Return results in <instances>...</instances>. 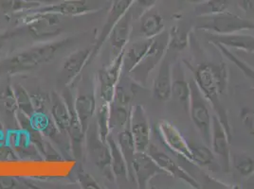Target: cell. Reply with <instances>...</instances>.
<instances>
[{
  "mask_svg": "<svg viewBox=\"0 0 254 189\" xmlns=\"http://www.w3.org/2000/svg\"><path fill=\"white\" fill-rule=\"evenodd\" d=\"M198 18L199 20L196 23L195 28L214 35H231L254 31V21L228 11L216 15Z\"/></svg>",
  "mask_w": 254,
  "mask_h": 189,
  "instance_id": "obj_3",
  "label": "cell"
},
{
  "mask_svg": "<svg viewBox=\"0 0 254 189\" xmlns=\"http://www.w3.org/2000/svg\"><path fill=\"white\" fill-rule=\"evenodd\" d=\"M124 52L114 57L112 63L106 68L99 70L97 79L99 84V94L103 102L111 103L114 97L115 88L123 76Z\"/></svg>",
  "mask_w": 254,
  "mask_h": 189,
  "instance_id": "obj_11",
  "label": "cell"
},
{
  "mask_svg": "<svg viewBox=\"0 0 254 189\" xmlns=\"http://www.w3.org/2000/svg\"></svg>",
  "mask_w": 254,
  "mask_h": 189,
  "instance_id": "obj_51",
  "label": "cell"
},
{
  "mask_svg": "<svg viewBox=\"0 0 254 189\" xmlns=\"http://www.w3.org/2000/svg\"><path fill=\"white\" fill-rule=\"evenodd\" d=\"M0 132H3V125H2L1 120H0Z\"/></svg>",
  "mask_w": 254,
  "mask_h": 189,
  "instance_id": "obj_50",
  "label": "cell"
},
{
  "mask_svg": "<svg viewBox=\"0 0 254 189\" xmlns=\"http://www.w3.org/2000/svg\"><path fill=\"white\" fill-rule=\"evenodd\" d=\"M189 31L177 25L172 27L168 33V48L177 51L184 50L189 43Z\"/></svg>",
  "mask_w": 254,
  "mask_h": 189,
  "instance_id": "obj_34",
  "label": "cell"
},
{
  "mask_svg": "<svg viewBox=\"0 0 254 189\" xmlns=\"http://www.w3.org/2000/svg\"><path fill=\"white\" fill-rule=\"evenodd\" d=\"M133 15L129 10L127 13L117 22L108 35L107 40L109 41L112 53L114 56L123 52L130 41L131 33L133 30Z\"/></svg>",
  "mask_w": 254,
  "mask_h": 189,
  "instance_id": "obj_16",
  "label": "cell"
},
{
  "mask_svg": "<svg viewBox=\"0 0 254 189\" xmlns=\"http://www.w3.org/2000/svg\"><path fill=\"white\" fill-rule=\"evenodd\" d=\"M190 101L188 113L193 125L197 129L204 143L211 146L212 118L209 108V102L202 94L194 80L190 82Z\"/></svg>",
  "mask_w": 254,
  "mask_h": 189,
  "instance_id": "obj_5",
  "label": "cell"
},
{
  "mask_svg": "<svg viewBox=\"0 0 254 189\" xmlns=\"http://www.w3.org/2000/svg\"><path fill=\"white\" fill-rule=\"evenodd\" d=\"M101 9L100 0H60L56 3H47L32 11L50 12L60 16H81L99 11Z\"/></svg>",
  "mask_w": 254,
  "mask_h": 189,
  "instance_id": "obj_10",
  "label": "cell"
},
{
  "mask_svg": "<svg viewBox=\"0 0 254 189\" xmlns=\"http://www.w3.org/2000/svg\"><path fill=\"white\" fill-rule=\"evenodd\" d=\"M239 117L248 134L254 137V109L244 107L240 111Z\"/></svg>",
  "mask_w": 254,
  "mask_h": 189,
  "instance_id": "obj_42",
  "label": "cell"
},
{
  "mask_svg": "<svg viewBox=\"0 0 254 189\" xmlns=\"http://www.w3.org/2000/svg\"><path fill=\"white\" fill-rule=\"evenodd\" d=\"M51 96L52 103L50 115L56 126L62 133L66 135V131L70 122V105H68L67 100H65L61 94L56 92H53Z\"/></svg>",
  "mask_w": 254,
  "mask_h": 189,
  "instance_id": "obj_24",
  "label": "cell"
},
{
  "mask_svg": "<svg viewBox=\"0 0 254 189\" xmlns=\"http://www.w3.org/2000/svg\"><path fill=\"white\" fill-rule=\"evenodd\" d=\"M192 164L199 167H212L215 164V155L209 146L192 144L190 145Z\"/></svg>",
  "mask_w": 254,
  "mask_h": 189,
  "instance_id": "obj_33",
  "label": "cell"
},
{
  "mask_svg": "<svg viewBox=\"0 0 254 189\" xmlns=\"http://www.w3.org/2000/svg\"><path fill=\"white\" fill-rule=\"evenodd\" d=\"M166 57V56H165ZM163 58L159 63V72L153 83V94L160 101H167L171 98L172 90V63L167 58Z\"/></svg>",
  "mask_w": 254,
  "mask_h": 189,
  "instance_id": "obj_20",
  "label": "cell"
},
{
  "mask_svg": "<svg viewBox=\"0 0 254 189\" xmlns=\"http://www.w3.org/2000/svg\"><path fill=\"white\" fill-rule=\"evenodd\" d=\"M214 46L221 51V53H222L224 56H226V58H227L228 60H230L232 63H234V64L243 72L244 75H245L247 78L251 79L252 81H254V68H252L251 66H249L245 62L241 61L240 59H238L236 56H234L233 53L231 51V49L225 47L222 45L215 44Z\"/></svg>",
  "mask_w": 254,
  "mask_h": 189,
  "instance_id": "obj_39",
  "label": "cell"
},
{
  "mask_svg": "<svg viewBox=\"0 0 254 189\" xmlns=\"http://www.w3.org/2000/svg\"><path fill=\"white\" fill-rule=\"evenodd\" d=\"M32 106L35 113H50L51 103H52V96L51 94L43 92V91H36L31 93Z\"/></svg>",
  "mask_w": 254,
  "mask_h": 189,
  "instance_id": "obj_40",
  "label": "cell"
},
{
  "mask_svg": "<svg viewBox=\"0 0 254 189\" xmlns=\"http://www.w3.org/2000/svg\"><path fill=\"white\" fill-rule=\"evenodd\" d=\"M203 95L215 112L232 140V129L227 111L223 105V94L227 91L229 70L226 63H201L194 70V79Z\"/></svg>",
  "mask_w": 254,
  "mask_h": 189,
  "instance_id": "obj_1",
  "label": "cell"
},
{
  "mask_svg": "<svg viewBox=\"0 0 254 189\" xmlns=\"http://www.w3.org/2000/svg\"><path fill=\"white\" fill-rule=\"evenodd\" d=\"M107 144L111 151V168L115 180L128 181L129 174L127 161L120 149L116 138L112 136V134L107 137Z\"/></svg>",
  "mask_w": 254,
  "mask_h": 189,
  "instance_id": "obj_28",
  "label": "cell"
},
{
  "mask_svg": "<svg viewBox=\"0 0 254 189\" xmlns=\"http://www.w3.org/2000/svg\"><path fill=\"white\" fill-rule=\"evenodd\" d=\"M190 94V82L186 80L182 63L177 62L172 67L171 98L188 112Z\"/></svg>",
  "mask_w": 254,
  "mask_h": 189,
  "instance_id": "obj_17",
  "label": "cell"
},
{
  "mask_svg": "<svg viewBox=\"0 0 254 189\" xmlns=\"http://www.w3.org/2000/svg\"><path fill=\"white\" fill-rule=\"evenodd\" d=\"M47 3L39 0H0L1 11L11 17H17L34 11Z\"/></svg>",
  "mask_w": 254,
  "mask_h": 189,
  "instance_id": "obj_27",
  "label": "cell"
},
{
  "mask_svg": "<svg viewBox=\"0 0 254 189\" xmlns=\"http://www.w3.org/2000/svg\"><path fill=\"white\" fill-rule=\"evenodd\" d=\"M11 19V16L8 15L7 13H5L3 11L0 12V32L5 29V27L8 25V23Z\"/></svg>",
  "mask_w": 254,
  "mask_h": 189,
  "instance_id": "obj_47",
  "label": "cell"
},
{
  "mask_svg": "<svg viewBox=\"0 0 254 189\" xmlns=\"http://www.w3.org/2000/svg\"><path fill=\"white\" fill-rule=\"evenodd\" d=\"M31 124L32 129L40 133L43 137L53 140L60 146L63 145L64 142L63 137L66 135L62 133L59 128L56 126L50 113H34L31 116Z\"/></svg>",
  "mask_w": 254,
  "mask_h": 189,
  "instance_id": "obj_21",
  "label": "cell"
},
{
  "mask_svg": "<svg viewBox=\"0 0 254 189\" xmlns=\"http://www.w3.org/2000/svg\"><path fill=\"white\" fill-rule=\"evenodd\" d=\"M93 47L77 49L70 53L64 60V72L66 75V84H71L81 75L85 66L91 62Z\"/></svg>",
  "mask_w": 254,
  "mask_h": 189,
  "instance_id": "obj_18",
  "label": "cell"
},
{
  "mask_svg": "<svg viewBox=\"0 0 254 189\" xmlns=\"http://www.w3.org/2000/svg\"><path fill=\"white\" fill-rule=\"evenodd\" d=\"M16 159V154L11 146H8L6 144H0V162L13 161Z\"/></svg>",
  "mask_w": 254,
  "mask_h": 189,
  "instance_id": "obj_46",
  "label": "cell"
},
{
  "mask_svg": "<svg viewBox=\"0 0 254 189\" xmlns=\"http://www.w3.org/2000/svg\"><path fill=\"white\" fill-rule=\"evenodd\" d=\"M2 47H3V44H2V42H0V55L2 53Z\"/></svg>",
  "mask_w": 254,
  "mask_h": 189,
  "instance_id": "obj_49",
  "label": "cell"
},
{
  "mask_svg": "<svg viewBox=\"0 0 254 189\" xmlns=\"http://www.w3.org/2000/svg\"><path fill=\"white\" fill-rule=\"evenodd\" d=\"M209 41L212 45L219 44L227 48L241 50L248 53H254V36L245 34L243 32L231 35H214L209 37Z\"/></svg>",
  "mask_w": 254,
  "mask_h": 189,
  "instance_id": "obj_22",
  "label": "cell"
},
{
  "mask_svg": "<svg viewBox=\"0 0 254 189\" xmlns=\"http://www.w3.org/2000/svg\"><path fill=\"white\" fill-rule=\"evenodd\" d=\"M238 6L247 18L254 21V0H238Z\"/></svg>",
  "mask_w": 254,
  "mask_h": 189,
  "instance_id": "obj_45",
  "label": "cell"
},
{
  "mask_svg": "<svg viewBox=\"0 0 254 189\" xmlns=\"http://www.w3.org/2000/svg\"><path fill=\"white\" fill-rule=\"evenodd\" d=\"M30 35L37 40H48L58 36L63 31L61 16L50 12H29L17 16Z\"/></svg>",
  "mask_w": 254,
  "mask_h": 189,
  "instance_id": "obj_4",
  "label": "cell"
},
{
  "mask_svg": "<svg viewBox=\"0 0 254 189\" xmlns=\"http://www.w3.org/2000/svg\"><path fill=\"white\" fill-rule=\"evenodd\" d=\"M77 179L81 187L84 189H101L100 185L96 182L94 178L89 173L85 172L83 168L77 171Z\"/></svg>",
  "mask_w": 254,
  "mask_h": 189,
  "instance_id": "obj_43",
  "label": "cell"
},
{
  "mask_svg": "<svg viewBox=\"0 0 254 189\" xmlns=\"http://www.w3.org/2000/svg\"><path fill=\"white\" fill-rule=\"evenodd\" d=\"M139 32L142 38L153 39L164 32V20L158 11H153L152 9L145 11L139 18Z\"/></svg>",
  "mask_w": 254,
  "mask_h": 189,
  "instance_id": "obj_25",
  "label": "cell"
},
{
  "mask_svg": "<svg viewBox=\"0 0 254 189\" xmlns=\"http://www.w3.org/2000/svg\"><path fill=\"white\" fill-rule=\"evenodd\" d=\"M168 49V33L162 32L159 36L153 39V43L149 48L148 52L144 56L142 61L130 74H133V79L136 83L140 84H146L149 74L155 67L161 63L163 58L166 56Z\"/></svg>",
  "mask_w": 254,
  "mask_h": 189,
  "instance_id": "obj_6",
  "label": "cell"
},
{
  "mask_svg": "<svg viewBox=\"0 0 254 189\" xmlns=\"http://www.w3.org/2000/svg\"><path fill=\"white\" fill-rule=\"evenodd\" d=\"M233 167L243 177H250L254 173V160L246 154H234L232 157Z\"/></svg>",
  "mask_w": 254,
  "mask_h": 189,
  "instance_id": "obj_38",
  "label": "cell"
},
{
  "mask_svg": "<svg viewBox=\"0 0 254 189\" xmlns=\"http://www.w3.org/2000/svg\"><path fill=\"white\" fill-rule=\"evenodd\" d=\"M116 139L120 149H121L124 157L127 161V167H128V174H129L133 158H134V155L137 151L136 147H135L134 139L132 137L131 131L129 129V125L127 128H125L123 131L118 133Z\"/></svg>",
  "mask_w": 254,
  "mask_h": 189,
  "instance_id": "obj_29",
  "label": "cell"
},
{
  "mask_svg": "<svg viewBox=\"0 0 254 189\" xmlns=\"http://www.w3.org/2000/svg\"><path fill=\"white\" fill-rule=\"evenodd\" d=\"M85 134L84 127L76 115L72 104L70 105V122L66 131V136L69 140L71 149L77 158H80L82 155V144L85 139Z\"/></svg>",
  "mask_w": 254,
  "mask_h": 189,
  "instance_id": "obj_26",
  "label": "cell"
},
{
  "mask_svg": "<svg viewBox=\"0 0 254 189\" xmlns=\"http://www.w3.org/2000/svg\"><path fill=\"white\" fill-rule=\"evenodd\" d=\"M130 107L120 105L114 102L110 103V127L112 132L117 134L129 125Z\"/></svg>",
  "mask_w": 254,
  "mask_h": 189,
  "instance_id": "obj_31",
  "label": "cell"
},
{
  "mask_svg": "<svg viewBox=\"0 0 254 189\" xmlns=\"http://www.w3.org/2000/svg\"><path fill=\"white\" fill-rule=\"evenodd\" d=\"M153 39L142 38L127 45L124 52V73L130 74L138 66L148 52Z\"/></svg>",
  "mask_w": 254,
  "mask_h": 189,
  "instance_id": "obj_19",
  "label": "cell"
},
{
  "mask_svg": "<svg viewBox=\"0 0 254 189\" xmlns=\"http://www.w3.org/2000/svg\"><path fill=\"white\" fill-rule=\"evenodd\" d=\"M158 0H134V3L130 9L134 20H138V18L145 12L156 5Z\"/></svg>",
  "mask_w": 254,
  "mask_h": 189,
  "instance_id": "obj_41",
  "label": "cell"
},
{
  "mask_svg": "<svg viewBox=\"0 0 254 189\" xmlns=\"http://www.w3.org/2000/svg\"><path fill=\"white\" fill-rule=\"evenodd\" d=\"M136 82L132 84H127L126 82L122 81V78L117 84L115 88V93H114V97L112 102L120 104V105L127 106L129 107L130 102L132 101L135 93H136V88H135Z\"/></svg>",
  "mask_w": 254,
  "mask_h": 189,
  "instance_id": "obj_35",
  "label": "cell"
},
{
  "mask_svg": "<svg viewBox=\"0 0 254 189\" xmlns=\"http://www.w3.org/2000/svg\"><path fill=\"white\" fill-rule=\"evenodd\" d=\"M233 0H205L194 8L196 17L212 16L228 11Z\"/></svg>",
  "mask_w": 254,
  "mask_h": 189,
  "instance_id": "obj_30",
  "label": "cell"
},
{
  "mask_svg": "<svg viewBox=\"0 0 254 189\" xmlns=\"http://www.w3.org/2000/svg\"><path fill=\"white\" fill-rule=\"evenodd\" d=\"M12 86L18 106V111L31 117L35 113L32 106L31 93L21 84H14Z\"/></svg>",
  "mask_w": 254,
  "mask_h": 189,
  "instance_id": "obj_36",
  "label": "cell"
},
{
  "mask_svg": "<svg viewBox=\"0 0 254 189\" xmlns=\"http://www.w3.org/2000/svg\"><path fill=\"white\" fill-rule=\"evenodd\" d=\"M73 108L86 133L89 127V122L95 116L98 108L95 94L89 92L78 94L73 102Z\"/></svg>",
  "mask_w": 254,
  "mask_h": 189,
  "instance_id": "obj_23",
  "label": "cell"
},
{
  "mask_svg": "<svg viewBox=\"0 0 254 189\" xmlns=\"http://www.w3.org/2000/svg\"><path fill=\"white\" fill-rule=\"evenodd\" d=\"M155 130L156 134L159 136L160 141L165 147L169 148L176 155L192 164L190 144L177 127L168 120L161 119L156 124Z\"/></svg>",
  "mask_w": 254,
  "mask_h": 189,
  "instance_id": "obj_8",
  "label": "cell"
},
{
  "mask_svg": "<svg viewBox=\"0 0 254 189\" xmlns=\"http://www.w3.org/2000/svg\"><path fill=\"white\" fill-rule=\"evenodd\" d=\"M161 174L166 175L164 170L147 151H136L132 161L129 178L136 182L138 189H148L151 181Z\"/></svg>",
  "mask_w": 254,
  "mask_h": 189,
  "instance_id": "obj_9",
  "label": "cell"
},
{
  "mask_svg": "<svg viewBox=\"0 0 254 189\" xmlns=\"http://www.w3.org/2000/svg\"><path fill=\"white\" fill-rule=\"evenodd\" d=\"M185 1L189 2V3H190V4H195V5H197V4L201 3V2L205 1V0H185Z\"/></svg>",
  "mask_w": 254,
  "mask_h": 189,
  "instance_id": "obj_48",
  "label": "cell"
},
{
  "mask_svg": "<svg viewBox=\"0 0 254 189\" xmlns=\"http://www.w3.org/2000/svg\"><path fill=\"white\" fill-rule=\"evenodd\" d=\"M129 129L137 151H147L150 146L151 128L144 108L139 104L130 107Z\"/></svg>",
  "mask_w": 254,
  "mask_h": 189,
  "instance_id": "obj_12",
  "label": "cell"
},
{
  "mask_svg": "<svg viewBox=\"0 0 254 189\" xmlns=\"http://www.w3.org/2000/svg\"><path fill=\"white\" fill-rule=\"evenodd\" d=\"M134 3V0H111L108 12L106 15V20L102 28L99 36L97 37L95 44L93 46V51L91 56V61L95 58L99 53L103 45L107 41L108 35L111 32L112 28L116 25L127 11H129Z\"/></svg>",
  "mask_w": 254,
  "mask_h": 189,
  "instance_id": "obj_14",
  "label": "cell"
},
{
  "mask_svg": "<svg viewBox=\"0 0 254 189\" xmlns=\"http://www.w3.org/2000/svg\"><path fill=\"white\" fill-rule=\"evenodd\" d=\"M0 108L6 114L16 116L18 112V106L12 85L8 84L0 90Z\"/></svg>",
  "mask_w": 254,
  "mask_h": 189,
  "instance_id": "obj_37",
  "label": "cell"
},
{
  "mask_svg": "<svg viewBox=\"0 0 254 189\" xmlns=\"http://www.w3.org/2000/svg\"><path fill=\"white\" fill-rule=\"evenodd\" d=\"M231 139L217 116H212L211 146L215 156L220 161L225 172H230L232 166V153L230 147Z\"/></svg>",
  "mask_w": 254,
  "mask_h": 189,
  "instance_id": "obj_13",
  "label": "cell"
},
{
  "mask_svg": "<svg viewBox=\"0 0 254 189\" xmlns=\"http://www.w3.org/2000/svg\"><path fill=\"white\" fill-rule=\"evenodd\" d=\"M87 149L88 154L96 168H99L100 172L107 180L114 182L116 181L112 168H111V151L110 147L105 142L101 140L98 136L95 126L88 127L87 131Z\"/></svg>",
  "mask_w": 254,
  "mask_h": 189,
  "instance_id": "obj_7",
  "label": "cell"
},
{
  "mask_svg": "<svg viewBox=\"0 0 254 189\" xmlns=\"http://www.w3.org/2000/svg\"><path fill=\"white\" fill-rule=\"evenodd\" d=\"M147 152L158 163L159 167L164 170L167 176L181 180L182 182L190 186L191 189H198L201 188L199 183L195 179L192 178L187 171H185L179 164H177L173 160V158L170 157L164 151L159 150L158 147L150 144Z\"/></svg>",
  "mask_w": 254,
  "mask_h": 189,
  "instance_id": "obj_15",
  "label": "cell"
},
{
  "mask_svg": "<svg viewBox=\"0 0 254 189\" xmlns=\"http://www.w3.org/2000/svg\"><path fill=\"white\" fill-rule=\"evenodd\" d=\"M96 129L101 140L106 142L107 137L111 135L110 127V103L103 102L97 108L96 112Z\"/></svg>",
  "mask_w": 254,
  "mask_h": 189,
  "instance_id": "obj_32",
  "label": "cell"
},
{
  "mask_svg": "<svg viewBox=\"0 0 254 189\" xmlns=\"http://www.w3.org/2000/svg\"><path fill=\"white\" fill-rule=\"evenodd\" d=\"M69 41V39H65L56 42L47 43L17 53L1 63V74L16 75L35 69L53 60L57 52L60 51Z\"/></svg>",
  "mask_w": 254,
  "mask_h": 189,
  "instance_id": "obj_2",
  "label": "cell"
},
{
  "mask_svg": "<svg viewBox=\"0 0 254 189\" xmlns=\"http://www.w3.org/2000/svg\"><path fill=\"white\" fill-rule=\"evenodd\" d=\"M22 184L15 178L11 176H0V189H21Z\"/></svg>",
  "mask_w": 254,
  "mask_h": 189,
  "instance_id": "obj_44",
  "label": "cell"
}]
</instances>
